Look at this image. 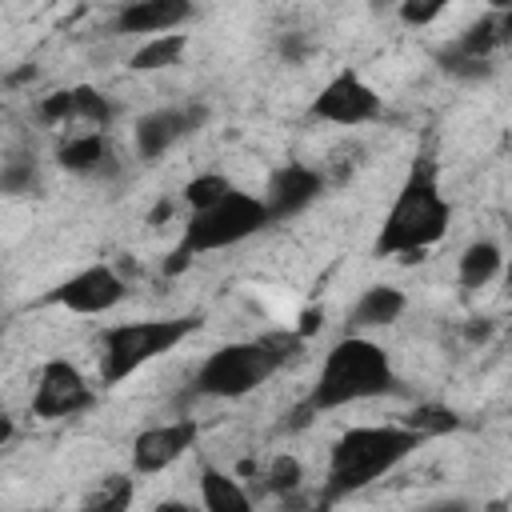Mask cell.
Masks as SVG:
<instances>
[{
  "label": "cell",
  "instance_id": "obj_1",
  "mask_svg": "<svg viewBox=\"0 0 512 512\" xmlns=\"http://www.w3.org/2000/svg\"><path fill=\"white\" fill-rule=\"evenodd\" d=\"M448 224H452V200L444 196V184H440V160L432 152H420L408 164V172L380 220L372 252L380 260L384 256L420 260L428 248H436L448 236Z\"/></svg>",
  "mask_w": 512,
  "mask_h": 512
},
{
  "label": "cell",
  "instance_id": "obj_2",
  "mask_svg": "<svg viewBox=\"0 0 512 512\" xmlns=\"http://www.w3.org/2000/svg\"><path fill=\"white\" fill-rule=\"evenodd\" d=\"M396 388V368L392 356L368 336V332H344L320 360V372L304 396V404L296 408V424L320 416V412H336L348 404H364L376 396H388Z\"/></svg>",
  "mask_w": 512,
  "mask_h": 512
},
{
  "label": "cell",
  "instance_id": "obj_3",
  "mask_svg": "<svg viewBox=\"0 0 512 512\" xmlns=\"http://www.w3.org/2000/svg\"><path fill=\"white\" fill-rule=\"evenodd\" d=\"M420 444L424 440L404 420H396V424H356V428L340 432L328 448L320 504H336V500H348V496L364 492L368 484L396 472L408 456H416Z\"/></svg>",
  "mask_w": 512,
  "mask_h": 512
},
{
  "label": "cell",
  "instance_id": "obj_4",
  "mask_svg": "<svg viewBox=\"0 0 512 512\" xmlns=\"http://www.w3.org/2000/svg\"><path fill=\"white\" fill-rule=\"evenodd\" d=\"M300 344H304L300 332H260V336L228 340L200 360L188 392L196 400H240L264 388L300 352Z\"/></svg>",
  "mask_w": 512,
  "mask_h": 512
},
{
  "label": "cell",
  "instance_id": "obj_5",
  "mask_svg": "<svg viewBox=\"0 0 512 512\" xmlns=\"http://www.w3.org/2000/svg\"><path fill=\"white\" fill-rule=\"evenodd\" d=\"M264 228H272V216H268L264 200H260L256 192L228 188V192H224L220 200H212L208 208H196V212L184 216L180 240L172 244L168 260H164V272H180V268H188L196 256L236 248V244L260 236Z\"/></svg>",
  "mask_w": 512,
  "mask_h": 512
},
{
  "label": "cell",
  "instance_id": "obj_6",
  "mask_svg": "<svg viewBox=\"0 0 512 512\" xmlns=\"http://www.w3.org/2000/svg\"><path fill=\"white\" fill-rule=\"evenodd\" d=\"M204 324L200 312L184 316H148V320H120L100 328L96 348H100V380L104 384H124L152 360L176 352L188 336H196Z\"/></svg>",
  "mask_w": 512,
  "mask_h": 512
},
{
  "label": "cell",
  "instance_id": "obj_7",
  "mask_svg": "<svg viewBox=\"0 0 512 512\" xmlns=\"http://www.w3.org/2000/svg\"><path fill=\"white\" fill-rule=\"evenodd\" d=\"M308 116L336 128H364L384 116V96L356 68H340L320 84V92L308 104Z\"/></svg>",
  "mask_w": 512,
  "mask_h": 512
},
{
  "label": "cell",
  "instance_id": "obj_8",
  "mask_svg": "<svg viewBox=\"0 0 512 512\" xmlns=\"http://www.w3.org/2000/svg\"><path fill=\"white\" fill-rule=\"evenodd\" d=\"M508 36H512V16L488 8L480 20H472L448 44V52H440V68L456 80H484V76H492L496 56L508 44Z\"/></svg>",
  "mask_w": 512,
  "mask_h": 512
},
{
  "label": "cell",
  "instance_id": "obj_9",
  "mask_svg": "<svg viewBox=\"0 0 512 512\" xmlns=\"http://www.w3.org/2000/svg\"><path fill=\"white\" fill-rule=\"evenodd\" d=\"M96 404V384L64 356H52L40 364L32 384V416L40 420H72L84 416Z\"/></svg>",
  "mask_w": 512,
  "mask_h": 512
},
{
  "label": "cell",
  "instance_id": "obj_10",
  "mask_svg": "<svg viewBox=\"0 0 512 512\" xmlns=\"http://www.w3.org/2000/svg\"><path fill=\"white\" fill-rule=\"evenodd\" d=\"M124 296H128V284L112 264H88V268L64 276L60 284H52L40 296V304L64 308V312H76V316H104Z\"/></svg>",
  "mask_w": 512,
  "mask_h": 512
},
{
  "label": "cell",
  "instance_id": "obj_11",
  "mask_svg": "<svg viewBox=\"0 0 512 512\" xmlns=\"http://www.w3.org/2000/svg\"><path fill=\"white\" fill-rule=\"evenodd\" d=\"M208 120L204 104H172V108H152L132 124V144L140 160H160L168 156L180 140L196 136Z\"/></svg>",
  "mask_w": 512,
  "mask_h": 512
},
{
  "label": "cell",
  "instance_id": "obj_12",
  "mask_svg": "<svg viewBox=\"0 0 512 512\" xmlns=\"http://www.w3.org/2000/svg\"><path fill=\"white\" fill-rule=\"evenodd\" d=\"M200 440V424L192 416H176L164 424H148L132 440V472L136 476H160L176 460H184Z\"/></svg>",
  "mask_w": 512,
  "mask_h": 512
},
{
  "label": "cell",
  "instance_id": "obj_13",
  "mask_svg": "<svg viewBox=\"0 0 512 512\" xmlns=\"http://www.w3.org/2000/svg\"><path fill=\"white\" fill-rule=\"evenodd\" d=\"M324 188H328L324 168H312V164H304V160H288V164H280V168L268 176L260 200H264L272 224H280V220H292V216L308 212V208L324 196Z\"/></svg>",
  "mask_w": 512,
  "mask_h": 512
},
{
  "label": "cell",
  "instance_id": "obj_14",
  "mask_svg": "<svg viewBox=\"0 0 512 512\" xmlns=\"http://www.w3.org/2000/svg\"><path fill=\"white\" fill-rule=\"evenodd\" d=\"M196 12V0H128L120 4L112 28L124 36H160L180 32Z\"/></svg>",
  "mask_w": 512,
  "mask_h": 512
},
{
  "label": "cell",
  "instance_id": "obj_15",
  "mask_svg": "<svg viewBox=\"0 0 512 512\" xmlns=\"http://www.w3.org/2000/svg\"><path fill=\"white\" fill-rule=\"evenodd\" d=\"M56 164L72 176H104L116 172V156L104 128H68L56 144Z\"/></svg>",
  "mask_w": 512,
  "mask_h": 512
},
{
  "label": "cell",
  "instance_id": "obj_16",
  "mask_svg": "<svg viewBox=\"0 0 512 512\" xmlns=\"http://www.w3.org/2000/svg\"><path fill=\"white\" fill-rule=\"evenodd\" d=\"M408 308V296L396 288V284H368L348 316H344V332H376V328H392Z\"/></svg>",
  "mask_w": 512,
  "mask_h": 512
},
{
  "label": "cell",
  "instance_id": "obj_17",
  "mask_svg": "<svg viewBox=\"0 0 512 512\" xmlns=\"http://www.w3.org/2000/svg\"><path fill=\"white\" fill-rule=\"evenodd\" d=\"M500 272H504V248H500L496 240H488V236L472 240V244L460 252V260H456V280H460V288H468V292L488 288Z\"/></svg>",
  "mask_w": 512,
  "mask_h": 512
},
{
  "label": "cell",
  "instance_id": "obj_18",
  "mask_svg": "<svg viewBox=\"0 0 512 512\" xmlns=\"http://www.w3.org/2000/svg\"><path fill=\"white\" fill-rule=\"evenodd\" d=\"M200 504L208 512H248L252 492H244V484L232 472L216 464H200Z\"/></svg>",
  "mask_w": 512,
  "mask_h": 512
},
{
  "label": "cell",
  "instance_id": "obj_19",
  "mask_svg": "<svg viewBox=\"0 0 512 512\" xmlns=\"http://www.w3.org/2000/svg\"><path fill=\"white\" fill-rule=\"evenodd\" d=\"M188 52V32H160V36H144L136 44V52L128 56L132 72H164L176 68Z\"/></svg>",
  "mask_w": 512,
  "mask_h": 512
},
{
  "label": "cell",
  "instance_id": "obj_20",
  "mask_svg": "<svg viewBox=\"0 0 512 512\" xmlns=\"http://www.w3.org/2000/svg\"><path fill=\"white\" fill-rule=\"evenodd\" d=\"M112 120H116V100L112 96H104L92 84H72V124L68 128H104L108 132Z\"/></svg>",
  "mask_w": 512,
  "mask_h": 512
},
{
  "label": "cell",
  "instance_id": "obj_21",
  "mask_svg": "<svg viewBox=\"0 0 512 512\" xmlns=\"http://www.w3.org/2000/svg\"><path fill=\"white\" fill-rule=\"evenodd\" d=\"M132 500H136L132 476H128V472H108V476H100V480L84 492L80 508H92V512H120V508H128Z\"/></svg>",
  "mask_w": 512,
  "mask_h": 512
},
{
  "label": "cell",
  "instance_id": "obj_22",
  "mask_svg": "<svg viewBox=\"0 0 512 512\" xmlns=\"http://www.w3.org/2000/svg\"><path fill=\"white\" fill-rule=\"evenodd\" d=\"M404 424H408V428L428 444V440H436V436L456 432V428H460V412H456V408H448V404L428 400V404H416V408L404 416Z\"/></svg>",
  "mask_w": 512,
  "mask_h": 512
},
{
  "label": "cell",
  "instance_id": "obj_23",
  "mask_svg": "<svg viewBox=\"0 0 512 512\" xmlns=\"http://www.w3.org/2000/svg\"><path fill=\"white\" fill-rule=\"evenodd\" d=\"M260 476H264V488L288 504V500L300 492V484H304V464H300L296 456L280 452V456H272V460H268V468H264Z\"/></svg>",
  "mask_w": 512,
  "mask_h": 512
},
{
  "label": "cell",
  "instance_id": "obj_24",
  "mask_svg": "<svg viewBox=\"0 0 512 512\" xmlns=\"http://www.w3.org/2000/svg\"><path fill=\"white\" fill-rule=\"evenodd\" d=\"M0 192L4 196H32V192H40V168H36V160L28 152L8 156L0 164Z\"/></svg>",
  "mask_w": 512,
  "mask_h": 512
},
{
  "label": "cell",
  "instance_id": "obj_25",
  "mask_svg": "<svg viewBox=\"0 0 512 512\" xmlns=\"http://www.w3.org/2000/svg\"><path fill=\"white\" fill-rule=\"evenodd\" d=\"M228 188H236L224 172H196L188 184H184V192H180V204L188 208V212H196V208H208L212 200H220Z\"/></svg>",
  "mask_w": 512,
  "mask_h": 512
},
{
  "label": "cell",
  "instance_id": "obj_26",
  "mask_svg": "<svg viewBox=\"0 0 512 512\" xmlns=\"http://www.w3.org/2000/svg\"><path fill=\"white\" fill-rule=\"evenodd\" d=\"M448 4L452 0H400L396 16H400L404 28H428V24H436L448 12Z\"/></svg>",
  "mask_w": 512,
  "mask_h": 512
},
{
  "label": "cell",
  "instance_id": "obj_27",
  "mask_svg": "<svg viewBox=\"0 0 512 512\" xmlns=\"http://www.w3.org/2000/svg\"><path fill=\"white\" fill-rule=\"evenodd\" d=\"M36 116H40V124L64 132V128L72 124V88H56V92H48V96L36 104Z\"/></svg>",
  "mask_w": 512,
  "mask_h": 512
},
{
  "label": "cell",
  "instance_id": "obj_28",
  "mask_svg": "<svg viewBox=\"0 0 512 512\" xmlns=\"http://www.w3.org/2000/svg\"><path fill=\"white\" fill-rule=\"evenodd\" d=\"M12 432H16V428H12V416H8V412H0V448L12 440Z\"/></svg>",
  "mask_w": 512,
  "mask_h": 512
},
{
  "label": "cell",
  "instance_id": "obj_29",
  "mask_svg": "<svg viewBox=\"0 0 512 512\" xmlns=\"http://www.w3.org/2000/svg\"><path fill=\"white\" fill-rule=\"evenodd\" d=\"M488 8H496V12H508V8H512V0H488Z\"/></svg>",
  "mask_w": 512,
  "mask_h": 512
},
{
  "label": "cell",
  "instance_id": "obj_30",
  "mask_svg": "<svg viewBox=\"0 0 512 512\" xmlns=\"http://www.w3.org/2000/svg\"><path fill=\"white\" fill-rule=\"evenodd\" d=\"M0 352H4V328H0Z\"/></svg>",
  "mask_w": 512,
  "mask_h": 512
}]
</instances>
